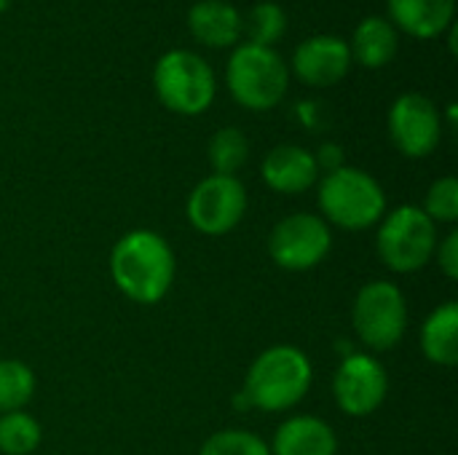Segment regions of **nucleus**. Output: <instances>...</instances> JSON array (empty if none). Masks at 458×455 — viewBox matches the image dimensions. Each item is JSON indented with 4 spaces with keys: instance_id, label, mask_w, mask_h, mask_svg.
<instances>
[{
    "instance_id": "obj_1",
    "label": "nucleus",
    "mask_w": 458,
    "mask_h": 455,
    "mask_svg": "<svg viewBox=\"0 0 458 455\" xmlns=\"http://www.w3.org/2000/svg\"><path fill=\"white\" fill-rule=\"evenodd\" d=\"M177 260L169 241L156 231H129L110 252V276L115 287L140 306H156L172 290Z\"/></svg>"
},
{
    "instance_id": "obj_2",
    "label": "nucleus",
    "mask_w": 458,
    "mask_h": 455,
    "mask_svg": "<svg viewBox=\"0 0 458 455\" xmlns=\"http://www.w3.org/2000/svg\"><path fill=\"white\" fill-rule=\"evenodd\" d=\"M311 381V359L298 346H271L250 365L242 400L263 413H284L306 400Z\"/></svg>"
},
{
    "instance_id": "obj_3",
    "label": "nucleus",
    "mask_w": 458,
    "mask_h": 455,
    "mask_svg": "<svg viewBox=\"0 0 458 455\" xmlns=\"http://www.w3.org/2000/svg\"><path fill=\"white\" fill-rule=\"evenodd\" d=\"M319 209L327 225L368 231L386 215V193L373 174L357 166H341L322 177Z\"/></svg>"
},
{
    "instance_id": "obj_4",
    "label": "nucleus",
    "mask_w": 458,
    "mask_h": 455,
    "mask_svg": "<svg viewBox=\"0 0 458 455\" xmlns=\"http://www.w3.org/2000/svg\"><path fill=\"white\" fill-rule=\"evenodd\" d=\"M225 83L231 97L247 110L276 107L290 86V72L284 59L271 46L244 43L239 46L225 67Z\"/></svg>"
},
{
    "instance_id": "obj_5",
    "label": "nucleus",
    "mask_w": 458,
    "mask_h": 455,
    "mask_svg": "<svg viewBox=\"0 0 458 455\" xmlns=\"http://www.w3.org/2000/svg\"><path fill=\"white\" fill-rule=\"evenodd\" d=\"M437 249V225L421 206L403 204L386 212L378 223L376 252L381 263L394 274L421 271Z\"/></svg>"
},
{
    "instance_id": "obj_6",
    "label": "nucleus",
    "mask_w": 458,
    "mask_h": 455,
    "mask_svg": "<svg viewBox=\"0 0 458 455\" xmlns=\"http://www.w3.org/2000/svg\"><path fill=\"white\" fill-rule=\"evenodd\" d=\"M153 88L166 110L177 115H201L215 99L217 80L212 67L199 54L172 48L156 62Z\"/></svg>"
},
{
    "instance_id": "obj_7",
    "label": "nucleus",
    "mask_w": 458,
    "mask_h": 455,
    "mask_svg": "<svg viewBox=\"0 0 458 455\" xmlns=\"http://www.w3.org/2000/svg\"><path fill=\"white\" fill-rule=\"evenodd\" d=\"M352 324L357 338L373 351L400 346L408 330V303L397 284L368 282L352 306Z\"/></svg>"
},
{
    "instance_id": "obj_8",
    "label": "nucleus",
    "mask_w": 458,
    "mask_h": 455,
    "mask_svg": "<svg viewBox=\"0 0 458 455\" xmlns=\"http://www.w3.org/2000/svg\"><path fill=\"white\" fill-rule=\"evenodd\" d=\"M333 249L330 225L311 212H295L279 220L268 236V255L284 271L317 268Z\"/></svg>"
},
{
    "instance_id": "obj_9",
    "label": "nucleus",
    "mask_w": 458,
    "mask_h": 455,
    "mask_svg": "<svg viewBox=\"0 0 458 455\" xmlns=\"http://www.w3.org/2000/svg\"><path fill=\"white\" fill-rule=\"evenodd\" d=\"M185 212L199 233L223 236L242 223L247 212V190L239 177L209 174L191 190Z\"/></svg>"
},
{
    "instance_id": "obj_10",
    "label": "nucleus",
    "mask_w": 458,
    "mask_h": 455,
    "mask_svg": "<svg viewBox=\"0 0 458 455\" xmlns=\"http://www.w3.org/2000/svg\"><path fill=\"white\" fill-rule=\"evenodd\" d=\"M389 137L408 158H427L443 139V115L437 105L419 91H408L389 107Z\"/></svg>"
},
{
    "instance_id": "obj_11",
    "label": "nucleus",
    "mask_w": 458,
    "mask_h": 455,
    "mask_svg": "<svg viewBox=\"0 0 458 455\" xmlns=\"http://www.w3.org/2000/svg\"><path fill=\"white\" fill-rule=\"evenodd\" d=\"M389 394V375L384 365L370 354H349L333 378L335 405L352 416L365 418L373 416Z\"/></svg>"
},
{
    "instance_id": "obj_12",
    "label": "nucleus",
    "mask_w": 458,
    "mask_h": 455,
    "mask_svg": "<svg viewBox=\"0 0 458 455\" xmlns=\"http://www.w3.org/2000/svg\"><path fill=\"white\" fill-rule=\"evenodd\" d=\"M352 70V48L338 35H314L306 38L293 54V72L306 86H335Z\"/></svg>"
},
{
    "instance_id": "obj_13",
    "label": "nucleus",
    "mask_w": 458,
    "mask_h": 455,
    "mask_svg": "<svg viewBox=\"0 0 458 455\" xmlns=\"http://www.w3.org/2000/svg\"><path fill=\"white\" fill-rule=\"evenodd\" d=\"M263 182L274 193L295 196L306 193L319 180V166L314 161V153H309L301 145H276L260 166Z\"/></svg>"
},
{
    "instance_id": "obj_14",
    "label": "nucleus",
    "mask_w": 458,
    "mask_h": 455,
    "mask_svg": "<svg viewBox=\"0 0 458 455\" xmlns=\"http://www.w3.org/2000/svg\"><path fill=\"white\" fill-rule=\"evenodd\" d=\"M386 5L397 32L403 29L419 40L440 38L454 27L456 0H386Z\"/></svg>"
},
{
    "instance_id": "obj_15",
    "label": "nucleus",
    "mask_w": 458,
    "mask_h": 455,
    "mask_svg": "<svg viewBox=\"0 0 458 455\" xmlns=\"http://www.w3.org/2000/svg\"><path fill=\"white\" fill-rule=\"evenodd\" d=\"M268 448L271 455H335L338 437L333 426L317 416H293L276 429Z\"/></svg>"
},
{
    "instance_id": "obj_16",
    "label": "nucleus",
    "mask_w": 458,
    "mask_h": 455,
    "mask_svg": "<svg viewBox=\"0 0 458 455\" xmlns=\"http://www.w3.org/2000/svg\"><path fill=\"white\" fill-rule=\"evenodd\" d=\"M188 27L201 46L225 48L242 38L244 21L242 13L225 0H199L188 11Z\"/></svg>"
},
{
    "instance_id": "obj_17",
    "label": "nucleus",
    "mask_w": 458,
    "mask_h": 455,
    "mask_svg": "<svg viewBox=\"0 0 458 455\" xmlns=\"http://www.w3.org/2000/svg\"><path fill=\"white\" fill-rule=\"evenodd\" d=\"M349 48H352V59H357L362 67L378 70L397 56L400 32L384 16H368L357 24Z\"/></svg>"
},
{
    "instance_id": "obj_18",
    "label": "nucleus",
    "mask_w": 458,
    "mask_h": 455,
    "mask_svg": "<svg viewBox=\"0 0 458 455\" xmlns=\"http://www.w3.org/2000/svg\"><path fill=\"white\" fill-rule=\"evenodd\" d=\"M421 351L429 362L440 367H454L458 362V306H437L421 324Z\"/></svg>"
},
{
    "instance_id": "obj_19",
    "label": "nucleus",
    "mask_w": 458,
    "mask_h": 455,
    "mask_svg": "<svg viewBox=\"0 0 458 455\" xmlns=\"http://www.w3.org/2000/svg\"><path fill=\"white\" fill-rule=\"evenodd\" d=\"M207 153H209V164H212L215 174L236 177V172L250 158V142H247V137H244L242 129L225 126V129H220V131L212 134Z\"/></svg>"
},
{
    "instance_id": "obj_20",
    "label": "nucleus",
    "mask_w": 458,
    "mask_h": 455,
    "mask_svg": "<svg viewBox=\"0 0 458 455\" xmlns=\"http://www.w3.org/2000/svg\"><path fill=\"white\" fill-rule=\"evenodd\" d=\"M35 394V373L19 359H0V416L21 410Z\"/></svg>"
},
{
    "instance_id": "obj_21",
    "label": "nucleus",
    "mask_w": 458,
    "mask_h": 455,
    "mask_svg": "<svg viewBox=\"0 0 458 455\" xmlns=\"http://www.w3.org/2000/svg\"><path fill=\"white\" fill-rule=\"evenodd\" d=\"M40 440H43L40 424L24 410L0 416V453L3 455L35 453Z\"/></svg>"
},
{
    "instance_id": "obj_22",
    "label": "nucleus",
    "mask_w": 458,
    "mask_h": 455,
    "mask_svg": "<svg viewBox=\"0 0 458 455\" xmlns=\"http://www.w3.org/2000/svg\"><path fill=\"white\" fill-rule=\"evenodd\" d=\"M199 455H271V448L266 445V440H260L252 432L225 429V432H215L201 445Z\"/></svg>"
},
{
    "instance_id": "obj_23",
    "label": "nucleus",
    "mask_w": 458,
    "mask_h": 455,
    "mask_svg": "<svg viewBox=\"0 0 458 455\" xmlns=\"http://www.w3.org/2000/svg\"><path fill=\"white\" fill-rule=\"evenodd\" d=\"M424 215L435 223V225H440V223H445V225H454L458 220V180L456 177H440V180H435L432 185H429V190H427V198H424Z\"/></svg>"
},
{
    "instance_id": "obj_24",
    "label": "nucleus",
    "mask_w": 458,
    "mask_h": 455,
    "mask_svg": "<svg viewBox=\"0 0 458 455\" xmlns=\"http://www.w3.org/2000/svg\"><path fill=\"white\" fill-rule=\"evenodd\" d=\"M287 27V16L282 11V5L276 3H258L250 16H247V32H250V43L258 46H271L282 38Z\"/></svg>"
},
{
    "instance_id": "obj_25",
    "label": "nucleus",
    "mask_w": 458,
    "mask_h": 455,
    "mask_svg": "<svg viewBox=\"0 0 458 455\" xmlns=\"http://www.w3.org/2000/svg\"><path fill=\"white\" fill-rule=\"evenodd\" d=\"M435 255H437V265H440V271H443L451 282H456L458 279V233L456 231H451V233L437 244Z\"/></svg>"
},
{
    "instance_id": "obj_26",
    "label": "nucleus",
    "mask_w": 458,
    "mask_h": 455,
    "mask_svg": "<svg viewBox=\"0 0 458 455\" xmlns=\"http://www.w3.org/2000/svg\"><path fill=\"white\" fill-rule=\"evenodd\" d=\"M314 161H317L319 172H325V174H330V172H335V169L346 166V164H344V147H341V145H335V142L322 145V147L314 153Z\"/></svg>"
},
{
    "instance_id": "obj_27",
    "label": "nucleus",
    "mask_w": 458,
    "mask_h": 455,
    "mask_svg": "<svg viewBox=\"0 0 458 455\" xmlns=\"http://www.w3.org/2000/svg\"><path fill=\"white\" fill-rule=\"evenodd\" d=\"M8 3H11V0H0V13H3V11L8 8Z\"/></svg>"
}]
</instances>
